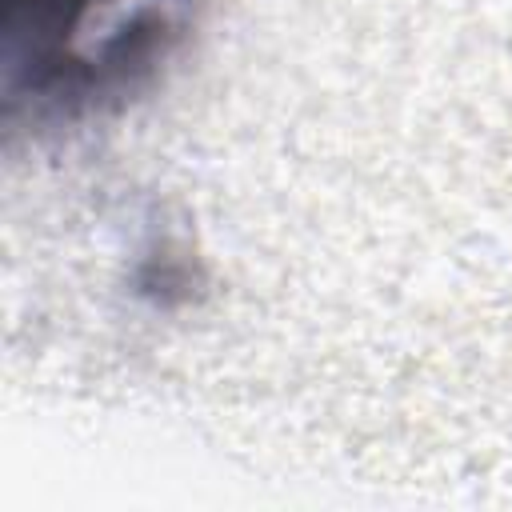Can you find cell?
I'll return each mask as SVG.
<instances>
[{"label": "cell", "mask_w": 512, "mask_h": 512, "mask_svg": "<svg viewBox=\"0 0 512 512\" xmlns=\"http://www.w3.org/2000/svg\"><path fill=\"white\" fill-rule=\"evenodd\" d=\"M184 0H4V100L76 116L140 84L168 52Z\"/></svg>", "instance_id": "obj_1"}]
</instances>
